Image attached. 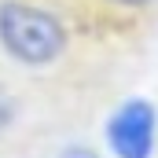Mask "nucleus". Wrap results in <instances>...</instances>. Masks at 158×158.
I'll use <instances>...</instances> for the list:
<instances>
[{"mask_svg": "<svg viewBox=\"0 0 158 158\" xmlns=\"http://www.w3.org/2000/svg\"><path fill=\"white\" fill-rule=\"evenodd\" d=\"M0 52L22 70H48L70 52V30L37 0H0Z\"/></svg>", "mask_w": 158, "mask_h": 158, "instance_id": "nucleus-1", "label": "nucleus"}, {"mask_svg": "<svg viewBox=\"0 0 158 158\" xmlns=\"http://www.w3.org/2000/svg\"><path fill=\"white\" fill-rule=\"evenodd\" d=\"M107 4H114V7H121V11H143V7L158 4V0H107Z\"/></svg>", "mask_w": 158, "mask_h": 158, "instance_id": "nucleus-4", "label": "nucleus"}, {"mask_svg": "<svg viewBox=\"0 0 158 158\" xmlns=\"http://www.w3.org/2000/svg\"><path fill=\"white\" fill-rule=\"evenodd\" d=\"M107 147L114 158H151L158 147V107L143 96H129L107 118Z\"/></svg>", "mask_w": 158, "mask_h": 158, "instance_id": "nucleus-2", "label": "nucleus"}, {"mask_svg": "<svg viewBox=\"0 0 158 158\" xmlns=\"http://www.w3.org/2000/svg\"><path fill=\"white\" fill-rule=\"evenodd\" d=\"M11 121H15V96L0 85V132H4Z\"/></svg>", "mask_w": 158, "mask_h": 158, "instance_id": "nucleus-3", "label": "nucleus"}]
</instances>
